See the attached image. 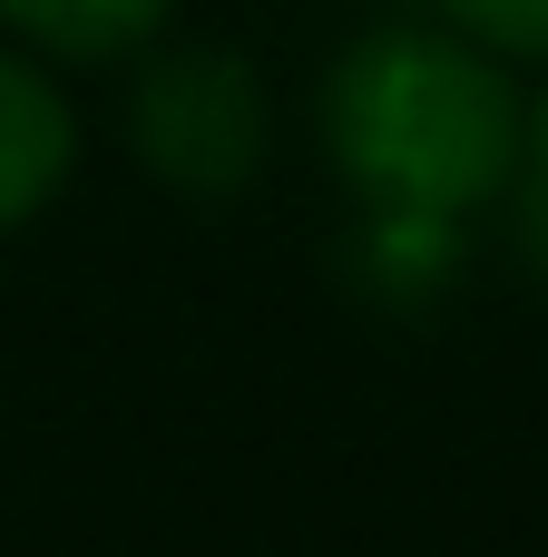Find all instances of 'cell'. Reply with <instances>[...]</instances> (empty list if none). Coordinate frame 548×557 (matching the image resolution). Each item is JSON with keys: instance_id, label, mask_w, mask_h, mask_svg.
I'll use <instances>...</instances> for the list:
<instances>
[{"instance_id": "1", "label": "cell", "mask_w": 548, "mask_h": 557, "mask_svg": "<svg viewBox=\"0 0 548 557\" xmlns=\"http://www.w3.org/2000/svg\"><path fill=\"white\" fill-rule=\"evenodd\" d=\"M324 147L373 215L461 225L520 176V88L461 29H373L324 78Z\"/></svg>"}, {"instance_id": "2", "label": "cell", "mask_w": 548, "mask_h": 557, "mask_svg": "<svg viewBox=\"0 0 548 557\" xmlns=\"http://www.w3.org/2000/svg\"><path fill=\"white\" fill-rule=\"evenodd\" d=\"M127 137L137 157L186 186V196H235L255 166H265V88L245 59L226 49H176L137 78V108H127Z\"/></svg>"}, {"instance_id": "3", "label": "cell", "mask_w": 548, "mask_h": 557, "mask_svg": "<svg viewBox=\"0 0 548 557\" xmlns=\"http://www.w3.org/2000/svg\"><path fill=\"white\" fill-rule=\"evenodd\" d=\"M69 166H78V117H69V98H59L29 59L0 49V235L29 225V215L69 186Z\"/></svg>"}, {"instance_id": "4", "label": "cell", "mask_w": 548, "mask_h": 557, "mask_svg": "<svg viewBox=\"0 0 548 557\" xmlns=\"http://www.w3.org/2000/svg\"><path fill=\"white\" fill-rule=\"evenodd\" d=\"M176 0H0V20L49 59H127L167 29Z\"/></svg>"}, {"instance_id": "5", "label": "cell", "mask_w": 548, "mask_h": 557, "mask_svg": "<svg viewBox=\"0 0 548 557\" xmlns=\"http://www.w3.org/2000/svg\"><path fill=\"white\" fill-rule=\"evenodd\" d=\"M441 20L490 59H548V0H441Z\"/></svg>"}, {"instance_id": "6", "label": "cell", "mask_w": 548, "mask_h": 557, "mask_svg": "<svg viewBox=\"0 0 548 557\" xmlns=\"http://www.w3.org/2000/svg\"><path fill=\"white\" fill-rule=\"evenodd\" d=\"M520 245H529V264L548 274V88L520 108Z\"/></svg>"}]
</instances>
